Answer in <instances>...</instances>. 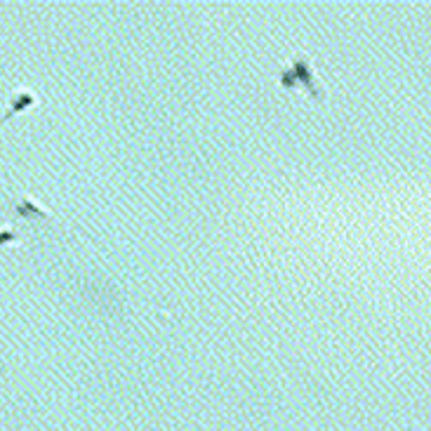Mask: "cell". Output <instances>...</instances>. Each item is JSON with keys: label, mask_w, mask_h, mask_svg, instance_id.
I'll list each match as a JSON object with an SVG mask.
<instances>
[{"label": "cell", "mask_w": 431, "mask_h": 431, "mask_svg": "<svg viewBox=\"0 0 431 431\" xmlns=\"http://www.w3.org/2000/svg\"><path fill=\"white\" fill-rule=\"evenodd\" d=\"M12 212H15V217H19L24 221H47V219H52V212L50 210H45V205H40L38 201L33 198V196H28V194H24L19 203H17L15 208H12Z\"/></svg>", "instance_id": "7a4b0ae2"}, {"label": "cell", "mask_w": 431, "mask_h": 431, "mask_svg": "<svg viewBox=\"0 0 431 431\" xmlns=\"http://www.w3.org/2000/svg\"><path fill=\"white\" fill-rule=\"evenodd\" d=\"M33 106H38V97H35V92H31V90H17V92L12 94V101H10L8 111L0 116V125H5L8 121H12V118L19 116V113L31 111Z\"/></svg>", "instance_id": "3957f363"}, {"label": "cell", "mask_w": 431, "mask_h": 431, "mask_svg": "<svg viewBox=\"0 0 431 431\" xmlns=\"http://www.w3.org/2000/svg\"><path fill=\"white\" fill-rule=\"evenodd\" d=\"M278 83L285 92H297V90H304L307 97L314 101V104H326L328 99V87L323 85L316 76V69L311 64L309 55L299 52V55L292 59L290 67H283L278 74Z\"/></svg>", "instance_id": "6da1fadb"}, {"label": "cell", "mask_w": 431, "mask_h": 431, "mask_svg": "<svg viewBox=\"0 0 431 431\" xmlns=\"http://www.w3.org/2000/svg\"><path fill=\"white\" fill-rule=\"evenodd\" d=\"M3 245H22V236L12 229H3L0 231V248Z\"/></svg>", "instance_id": "277c9868"}]
</instances>
